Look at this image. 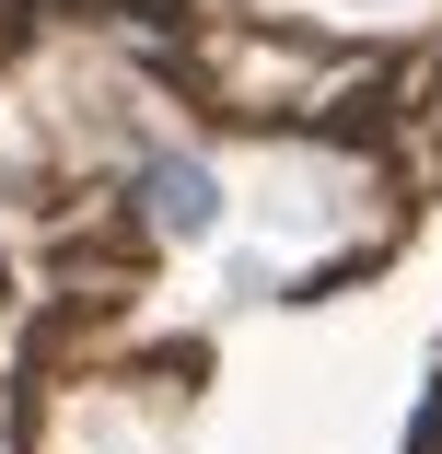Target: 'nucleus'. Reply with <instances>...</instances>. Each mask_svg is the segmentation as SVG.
<instances>
[{"label": "nucleus", "instance_id": "f257e3e1", "mask_svg": "<svg viewBox=\"0 0 442 454\" xmlns=\"http://www.w3.org/2000/svg\"><path fill=\"white\" fill-rule=\"evenodd\" d=\"M117 222H128L140 245H163V256L221 245V233H233V175H221V152H198V140H140V152L117 163Z\"/></svg>", "mask_w": 442, "mask_h": 454}]
</instances>
